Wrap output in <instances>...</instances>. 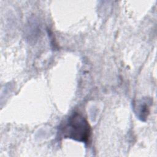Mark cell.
Returning a JSON list of instances; mask_svg holds the SVG:
<instances>
[{"instance_id": "2", "label": "cell", "mask_w": 157, "mask_h": 157, "mask_svg": "<svg viewBox=\"0 0 157 157\" xmlns=\"http://www.w3.org/2000/svg\"><path fill=\"white\" fill-rule=\"evenodd\" d=\"M151 104L150 99L145 98L139 100L137 103H134V108L136 110L135 111L137 116L142 121H145L150 112V106Z\"/></svg>"}, {"instance_id": "1", "label": "cell", "mask_w": 157, "mask_h": 157, "mask_svg": "<svg viewBox=\"0 0 157 157\" xmlns=\"http://www.w3.org/2000/svg\"><path fill=\"white\" fill-rule=\"evenodd\" d=\"M59 136L88 144L91 136V127L80 113L74 112L59 126Z\"/></svg>"}]
</instances>
